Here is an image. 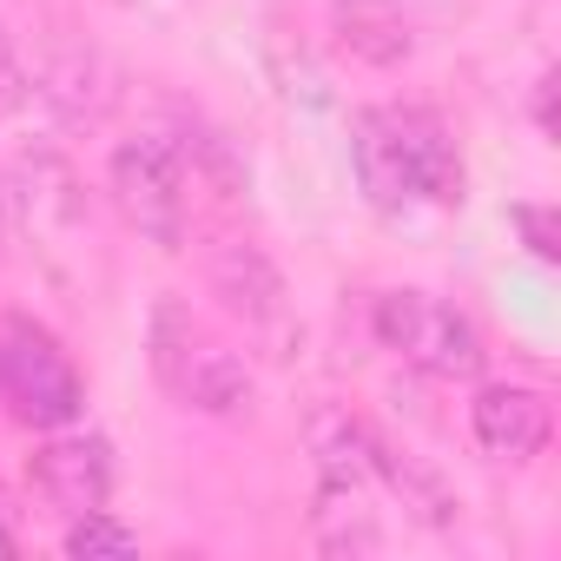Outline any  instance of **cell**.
Wrapping results in <instances>:
<instances>
[{
    "instance_id": "obj_6",
    "label": "cell",
    "mask_w": 561,
    "mask_h": 561,
    "mask_svg": "<svg viewBox=\"0 0 561 561\" xmlns=\"http://www.w3.org/2000/svg\"><path fill=\"white\" fill-rule=\"evenodd\" d=\"M27 489L60 515V522H80L93 508L113 502V443L100 430H54L34 456H27Z\"/></svg>"
},
{
    "instance_id": "obj_1",
    "label": "cell",
    "mask_w": 561,
    "mask_h": 561,
    "mask_svg": "<svg viewBox=\"0 0 561 561\" xmlns=\"http://www.w3.org/2000/svg\"><path fill=\"white\" fill-rule=\"evenodd\" d=\"M351 172L383 218L462 205V146L436 106H357Z\"/></svg>"
},
{
    "instance_id": "obj_5",
    "label": "cell",
    "mask_w": 561,
    "mask_h": 561,
    "mask_svg": "<svg viewBox=\"0 0 561 561\" xmlns=\"http://www.w3.org/2000/svg\"><path fill=\"white\" fill-rule=\"evenodd\" d=\"M0 403L34 430H67L87 416V383L60 337L34 318H0Z\"/></svg>"
},
{
    "instance_id": "obj_10",
    "label": "cell",
    "mask_w": 561,
    "mask_h": 561,
    "mask_svg": "<svg viewBox=\"0 0 561 561\" xmlns=\"http://www.w3.org/2000/svg\"><path fill=\"white\" fill-rule=\"evenodd\" d=\"M67 554H73V561H93V554H139V535H133L126 522H113L106 508H93V515L67 522Z\"/></svg>"
},
{
    "instance_id": "obj_13",
    "label": "cell",
    "mask_w": 561,
    "mask_h": 561,
    "mask_svg": "<svg viewBox=\"0 0 561 561\" xmlns=\"http://www.w3.org/2000/svg\"><path fill=\"white\" fill-rule=\"evenodd\" d=\"M535 126L554 139V73H541V87H535Z\"/></svg>"
},
{
    "instance_id": "obj_11",
    "label": "cell",
    "mask_w": 561,
    "mask_h": 561,
    "mask_svg": "<svg viewBox=\"0 0 561 561\" xmlns=\"http://www.w3.org/2000/svg\"><path fill=\"white\" fill-rule=\"evenodd\" d=\"M508 225L522 231L528 257H541V264H561V225H554V211H548V205H515V211H508Z\"/></svg>"
},
{
    "instance_id": "obj_8",
    "label": "cell",
    "mask_w": 561,
    "mask_h": 561,
    "mask_svg": "<svg viewBox=\"0 0 561 561\" xmlns=\"http://www.w3.org/2000/svg\"><path fill=\"white\" fill-rule=\"evenodd\" d=\"M469 430L482 443V456L495 462H535L554 436V403L535 383H482L469 403Z\"/></svg>"
},
{
    "instance_id": "obj_7",
    "label": "cell",
    "mask_w": 561,
    "mask_h": 561,
    "mask_svg": "<svg viewBox=\"0 0 561 561\" xmlns=\"http://www.w3.org/2000/svg\"><path fill=\"white\" fill-rule=\"evenodd\" d=\"M205 291L225 305V318H238L257 337L285 331V277H277V264L251 238H211L205 244Z\"/></svg>"
},
{
    "instance_id": "obj_3",
    "label": "cell",
    "mask_w": 561,
    "mask_h": 561,
    "mask_svg": "<svg viewBox=\"0 0 561 561\" xmlns=\"http://www.w3.org/2000/svg\"><path fill=\"white\" fill-rule=\"evenodd\" d=\"M106 185H113L119 218L146 244H159V251L185 244V225H192V146H172L165 133H139V139H126L113 152Z\"/></svg>"
},
{
    "instance_id": "obj_9",
    "label": "cell",
    "mask_w": 561,
    "mask_h": 561,
    "mask_svg": "<svg viewBox=\"0 0 561 561\" xmlns=\"http://www.w3.org/2000/svg\"><path fill=\"white\" fill-rule=\"evenodd\" d=\"M337 41H344V54H357L370 67L410 60V27L390 0H337Z\"/></svg>"
},
{
    "instance_id": "obj_2",
    "label": "cell",
    "mask_w": 561,
    "mask_h": 561,
    "mask_svg": "<svg viewBox=\"0 0 561 561\" xmlns=\"http://www.w3.org/2000/svg\"><path fill=\"white\" fill-rule=\"evenodd\" d=\"M146 364L159 377V390L192 410V416H244L257 397L251 364L185 305V298H159L146 318Z\"/></svg>"
},
{
    "instance_id": "obj_14",
    "label": "cell",
    "mask_w": 561,
    "mask_h": 561,
    "mask_svg": "<svg viewBox=\"0 0 561 561\" xmlns=\"http://www.w3.org/2000/svg\"><path fill=\"white\" fill-rule=\"evenodd\" d=\"M14 548H21V541H14V528H8V502H0V561H8Z\"/></svg>"
},
{
    "instance_id": "obj_12",
    "label": "cell",
    "mask_w": 561,
    "mask_h": 561,
    "mask_svg": "<svg viewBox=\"0 0 561 561\" xmlns=\"http://www.w3.org/2000/svg\"><path fill=\"white\" fill-rule=\"evenodd\" d=\"M27 100V73H21V54H14V34L0 21V113H14Z\"/></svg>"
},
{
    "instance_id": "obj_4",
    "label": "cell",
    "mask_w": 561,
    "mask_h": 561,
    "mask_svg": "<svg viewBox=\"0 0 561 561\" xmlns=\"http://www.w3.org/2000/svg\"><path fill=\"white\" fill-rule=\"evenodd\" d=\"M370 324H377L383 351H397L410 370H423L436 383H476L482 364H489V344H482L476 318L430 298V291H383Z\"/></svg>"
}]
</instances>
